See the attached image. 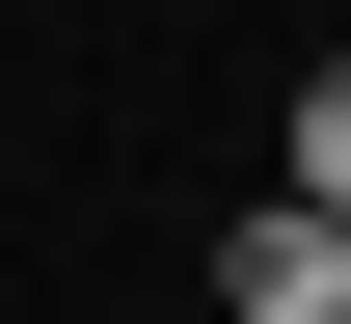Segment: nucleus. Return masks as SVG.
Masks as SVG:
<instances>
[{"label":"nucleus","mask_w":351,"mask_h":324,"mask_svg":"<svg viewBox=\"0 0 351 324\" xmlns=\"http://www.w3.org/2000/svg\"><path fill=\"white\" fill-rule=\"evenodd\" d=\"M270 189H324V216H351V54L298 82V162H270Z\"/></svg>","instance_id":"obj_2"},{"label":"nucleus","mask_w":351,"mask_h":324,"mask_svg":"<svg viewBox=\"0 0 351 324\" xmlns=\"http://www.w3.org/2000/svg\"><path fill=\"white\" fill-rule=\"evenodd\" d=\"M217 297L243 324H351V216H324V189H243V216H217Z\"/></svg>","instance_id":"obj_1"}]
</instances>
